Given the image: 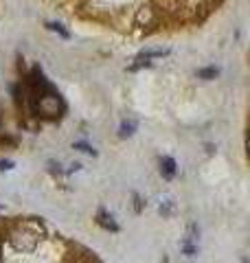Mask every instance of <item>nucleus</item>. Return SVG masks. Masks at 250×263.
Returning a JSON list of instances; mask_svg holds the SVG:
<instances>
[{"mask_svg": "<svg viewBox=\"0 0 250 263\" xmlns=\"http://www.w3.org/2000/svg\"><path fill=\"white\" fill-rule=\"evenodd\" d=\"M29 108L33 117H42V119H60L62 112L66 110L64 99L60 97V92L55 90H46V92L40 95H31L29 92Z\"/></svg>", "mask_w": 250, "mask_h": 263, "instance_id": "nucleus-1", "label": "nucleus"}, {"mask_svg": "<svg viewBox=\"0 0 250 263\" xmlns=\"http://www.w3.org/2000/svg\"><path fill=\"white\" fill-rule=\"evenodd\" d=\"M40 233H42V228H38L35 221H20L18 226L11 228L9 241H11V246L15 250L33 252L40 243Z\"/></svg>", "mask_w": 250, "mask_h": 263, "instance_id": "nucleus-2", "label": "nucleus"}, {"mask_svg": "<svg viewBox=\"0 0 250 263\" xmlns=\"http://www.w3.org/2000/svg\"><path fill=\"white\" fill-rule=\"evenodd\" d=\"M156 20H158V13H156L154 7H149V5H143V7H140V9L136 11V18H134L136 27H140V29L154 27Z\"/></svg>", "mask_w": 250, "mask_h": 263, "instance_id": "nucleus-3", "label": "nucleus"}, {"mask_svg": "<svg viewBox=\"0 0 250 263\" xmlns=\"http://www.w3.org/2000/svg\"><path fill=\"white\" fill-rule=\"evenodd\" d=\"M198 235H200L198 226L195 224H189L187 237H185V241H182V252H185L187 257H193V254L198 252Z\"/></svg>", "mask_w": 250, "mask_h": 263, "instance_id": "nucleus-4", "label": "nucleus"}, {"mask_svg": "<svg viewBox=\"0 0 250 263\" xmlns=\"http://www.w3.org/2000/svg\"><path fill=\"white\" fill-rule=\"evenodd\" d=\"M95 221H97V226H99V228L108 230V233H119V224H116L114 215H112V213H108L105 209H99V211H97Z\"/></svg>", "mask_w": 250, "mask_h": 263, "instance_id": "nucleus-5", "label": "nucleus"}, {"mask_svg": "<svg viewBox=\"0 0 250 263\" xmlns=\"http://www.w3.org/2000/svg\"><path fill=\"white\" fill-rule=\"evenodd\" d=\"M176 174H178L176 160H173L171 156H163V158H160V176H163L165 180H171Z\"/></svg>", "mask_w": 250, "mask_h": 263, "instance_id": "nucleus-6", "label": "nucleus"}, {"mask_svg": "<svg viewBox=\"0 0 250 263\" xmlns=\"http://www.w3.org/2000/svg\"><path fill=\"white\" fill-rule=\"evenodd\" d=\"M136 132V121L134 119H130V121H123L121 123V127H119V136L121 138H128V136H132Z\"/></svg>", "mask_w": 250, "mask_h": 263, "instance_id": "nucleus-7", "label": "nucleus"}, {"mask_svg": "<svg viewBox=\"0 0 250 263\" xmlns=\"http://www.w3.org/2000/svg\"><path fill=\"white\" fill-rule=\"evenodd\" d=\"M218 68H215V66H208V68H200L198 70V77L200 79H204V81H208V79H215V77H218Z\"/></svg>", "mask_w": 250, "mask_h": 263, "instance_id": "nucleus-8", "label": "nucleus"}, {"mask_svg": "<svg viewBox=\"0 0 250 263\" xmlns=\"http://www.w3.org/2000/svg\"><path fill=\"white\" fill-rule=\"evenodd\" d=\"M143 66L147 68V66H152V62H149L147 57H145L143 53H140V55L136 57V60H134V64H130V66H128V70H132V72H134V70H138V68H143Z\"/></svg>", "mask_w": 250, "mask_h": 263, "instance_id": "nucleus-9", "label": "nucleus"}, {"mask_svg": "<svg viewBox=\"0 0 250 263\" xmlns=\"http://www.w3.org/2000/svg\"><path fill=\"white\" fill-rule=\"evenodd\" d=\"M46 29H51V31H55V33H60V35H62V37H66V40L70 37V33L66 31L60 22H46Z\"/></svg>", "mask_w": 250, "mask_h": 263, "instance_id": "nucleus-10", "label": "nucleus"}, {"mask_svg": "<svg viewBox=\"0 0 250 263\" xmlns=\"http://www.w3.org/2000/svg\"><path fill=\"white\" fill-rule=\"evenodd\" d=\"M73 147H75V149H79V152H83V154H90V156H97V152H95V149H93V147H90L88 143H75Z\"/></svg>", "mask_w": 250, "mask_h": 263, "instance_id": "nucleus-11", "label": "nucleus"}, {"mask_svg": "<svg viewBox=\"0 0 250 263\" xmlns=\"http://www.w3.org/2000/svg\"><path fill=\"white\" fill-rule=\"evenodd\" d=\"M171 206H173V202H169V200H167L165 204H160V209H158V211H160V215H171Z\"/></svg>", "mask_w": 250, "mask_h": 263, "instance_id": "nucleus-12", "label": "nucleus"}, {"mask_svg": "<svg viewBox=\"0 0 250 263\" xmlns=\"http://www.w3.org/2000/svg\"><path fill=\"white\" fill-rule=\"evenodd\" d=\"M13 169V160H0V171H11Z\"/></svg>", "mask_w": 250, "mask_h": 263, "instance_id": "nucleus-13", "label": "nucleus"}, {"mask_svg": "<svg viewBox=\"0 0 250 263\" xmlns=\"http://www.w3.org/2000/svg\"><path fill=\"white\" fill-rule=\"evenodd\" d=\"M134 202H136V213H140V211H143V204H140V197L138 195H134Z\"/></svg>", "mask_w": 250, "mask_h": 263, "instance_id": "nucleus-14", "label": "nucleus"}, {"mask_svg": "<svg viewBox=\"0 0 250 263\" xmlns=\"http://www.w3.org/2000/svg\"><path fill=\"white\" fill-rule=\"evenodd\" d=\"M0 246H3V237H0Z\"/></svg>", "mask_w": 250, "mask_h": 263, "instance_id": "nucleus-15", "label": "nucleus"}, {"mask_svg": "<svg viewBox=\"0 0 250 263\" xmlns=\"http://www.w3.org/2000/svg\"><path fill=\"white\" fill-rule=\"evenodd\" d=\"M244 263H248V261H244Z\"/></svg>", "mask_w": 250, "mask_h": 263, "instance_id": "nucleus-16", "label": "nucleus"}]
</instances>
